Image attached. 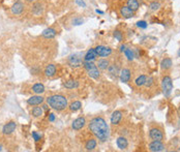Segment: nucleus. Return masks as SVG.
Wrapping results in <instances>:
<instances>
[{"mask_svg":"<svg viewBox=\"0 0 180 152\" xmlns=\"http://www.w3.org/2000/svg\"><path fill=\"white\" fill-rule=\"evenodd\" d=\"M179 111H180V106H179Z\"/></svg>","mask_w":180,"mask_h":152,"instance_id":"nucleus-46","label":"nucleus"},{"mask_svg":"<svg viewBox=\"0 0 180 152\" xmlns=\"http://www.w3.org/2000/svg\"><path fill=\"white\" fill-rule=\"evenodd\" d=\"M54 120H55V115H54V114H50V115H49V121H54Z\"/></svg>","mask_w":180,"mask_h":152,"instance_id":"nucleus-39","label":"nucleus"},{"mask_svg":"<svg viewBox=\"0 0 180 152\" xmlns=\"http://www.w3.org/2000/svg\"><path fill=\"white\" fill-rule=\"evenodd\" d=\"M80 54H74L71 55L70 58H68V63L71 67H79L83 64L82 62V57H80Z\"/></svg>","mask_w":180,"mask_h":152,"instance_id":"nucleus-8","label":"nucleus"},{"mask_svg":"<svg viewBox=\"0 0 180 152\" xmlns=\"http://www.w3.org/2000/svg\"><path fill=\"white\" fill-rule=\"evenodd\" d=\"M76 3H77L79 6H81V8H86V3L84 0H76Z\"/></svg>","mask_w":180,"mask_h":152,"instance_id":"nucleus-38","label":"nucleus"},{"mask_svg":"<svg viewBox=\"0 0 180 152\" xmlns=\"http://www.w3.org/2000/svg\"><path fill=\"white\" fill-rule=\"evenodd\" d=\"M45 101V98L43 96L40 95H34V96H31L28 99H27V103L29 106H39L40 103H43Z\"/></svg>","mask_w":180,"mask_h":152,"instance_id":"nucleus-12","label":"nucleus"},{"mask_svg":"<svg viewBox=\"0 0 180 152\" xmlns=\"http://www.w3.org/2000/svg\"><path fill=\"white\" fill-rule=\"evenodd\" d=\"M0 150H1V146H0Z\"/></svg>","mask_w":180,"mask_h":152,"instance_id":"nucleus-45","label":"nucleus"},{"mask_svg":"<svg viewBox=\"0 0 180 152\" xmlns=\"http://www.w3.org/2000/svg\"><path fill=\"white\" fill-rule=\"evenodd\" d=\"M161 89L166 97H169L173 90V81L170 76H165L161 79Z\"/></svg>","mask_w":180,"mask_h":152,"instance_id":"nucleus-3","label":"nucleus"},{"mask_svg":"<svg viewBox=\"0 0 180 152\" xmlns=\"http://www.w3.org/2000/svg\"><path fill=\"white\" fill-rule=\"evenodd\" d=\"M149 137L151 140H154V141H164V134L160 129V128H156V127H153L149 130Z\"/></svg>","mask_w":180,"mask_h":152,"instance_id":"nucleus-7","label":"nucleus"},{"mask_svg":"<svg viewBox=\"0 0 180 152\" xmlns=\"http://www.w3.org/2000/svg\"><path fill=\"white\" fill-rule=\"evenodd\" d=\"M109 65H110V62H109L108 59H99L98 61V63H96V66H98L99 70H102V71L108 70Z\"/></svg>","mask_w":180,"mask_h":152,"instance_id":"nucleus-23","label":"nucleus"},{"mask_svg":"<svg viewBox=\"0 0 180 152\" xmlns=\"http://www.w3.org/2000/svg\"><path fill=\"white\" fill-rule=\"evenodd\" d=\"M82 108V102L79 101H76L74 102H71L70 105V110L71 112H77Z\"/></svg>","mask_w":180,"mask_h":152,"instance_id":"nucleus-29","label":"nucleus"},{"mask_svg":"<svg viewBox=\"0 0 180 152\" xmlns=\"http://www.w3.org/2000/svg\"><path fill=\"white\" fill-rule=\"evenodd\" d=\"M146 80H147L146 76H145V75H141V76H139V77L136 79V81H135V84H136L138 87H142V86L145 85Z\"/></svg>","mask_w":180,"mask_h":152,"instance_id":"nucleus-26","label":"nucleus"},{"mask_svg":"<svg viewBox=\"0 0 180 152\" xmlns=\"http://www.w3.org/2000/svg\"><path fill=\"white\" fill-rule=\"evenodd\" d=\"M87 72H88L89 77L92 78V79H94V80H98V79L99 78V76H100V72L98 71V66H94V67L90 68V70L87 71Z\"/></svg>","mask_w":180,"mask_h":152,"instance_id":"nucleus-21","label":"nucleus"},{"mask_svg":"<svg viewBox=\"0 0 180 152\" xmlns=\"http://www.w3.org/2000/svg\"><path fill=\"white\" fill-rule=\"evenodd\" d=\"M116 144H117V147H118L120 150H125L126 148L129 147V141L126 140L125 137H119V138H117Z\"/></svg>","mask_w":180,"mask_h":152,"instance_id":"nucleus-15","label":"nucleus"},{"mask_svg":"<svg viewBox=\"0 0 180 152\" xmlns=\"http://www.w3.org/2000/svg\"><path fill=\"white\" fill-rule=\"evenodd\" d=\"M137 26L141 29H146L148 27V23L146 22V21L142 20V21H139V22H137Z\"/></svg>","mask_w":180,"mask_h":152,"instance_id":"nucleus-34","label":"nucleus"},{"mask_svg":"<svg viewBox=\"0 0 180 152\" xmlns=\"http://www.w3.org/2000/svg\"><path fill=\"white\" fill-rule=\"evenodd\" d=\"M96 56H98V54H96V52L94 49H90L86 52L85 56H84V60L85 61H93L95 60Z\"/></svg>","mask_w":180,"mask_h":152,"instance_id":"nucleus-19","label":"nucleus"},{"mask_svg":"<svg viewBox=\"0 0 180 152\" xmlns=\"http://www.w3.org/2000/svg\"><path fill=\"white\" fill-rule=\"evenodd\" d=\"M172 65L173 63H172L171 58H165V59H162L161 62V67L162 71H169L172 67Z\"/></svg>","mask_w":180,"mask_h":152,"instance_id":"nucleus-20","label":"nucleus"},{"mask_svg":"<svg viewBox=\"0 0 180 152\" xmlns=\"http://www.w3.org/2000/svg\"><path fill=\"white\" fill-rule=\"evenodd\" d=\"M122 119V112L121 111H114L111 116V123L113 125H118Z\"/></svg>","mask_w":180,"mask_h":152,"instance_id":"nucleus-13","label":"nucleus"},{"mask_svg":"<svg viewBox=\"0 0 180 152\" xmlns=\"http://www.w3.org/2000/svg\"><path fill=\"white\" fill-rule=\"evenodd\" d=\"M47 103L56 111H63L67 107V98L60 94H53L47 97Z\"/></svg>","mask_w":180,"mask_h":152,"instance_id":"nucleus-2","label":"nucleus"},{"mask_svg":"<svg viewBox=\"0 0 180 152\" xmlns=\"http://www.w3.org/2000/svg\"><path fill=\"white\" fill-rule=\"evenodd\" d=\"M56 30H55L54 28H47V29H45L43 32H41V36L45 37V39H54L55 36H56Z\"/></svg>","mask_w":180,"mask_h":152,"instance_id":"nucleus-16","label":"nucleus"},{"mask_svg":"<svg viewBox=\"0 0 180 152\" xmlns=\"http://www.w3.org/2000/svg\"><path fill=\"white\" fill-rule=\"evenodd\" d=\"M113 36L118 40V41H122L123 40V33L121 32L120 30H115L113 32Z\"/></svg>","mask_w":180,"mask_h":152,"instance_id":"nucleus-33","label":"nucleus"},{"mask_svg":"<svg viewBox=\"0 0 180 152\" xmlns=\"http://www.w3.org/2000/svg\"><path fill=\"white\" fill-rule=\"evenodd\" d=\"M149 150L151 152H161L166 150V146L165 144L162 143V141H152V142L149 144Z\"/></svg>","mask_w":180,"mask_h":152,"instance_id":"nucleus-5","label":"nucleus"},{"mask_svg":"<svg viewBox=\"0 0 180 152\" xmlns=\"http://www.w3.org/2000/svg\"><path fill=\"white\" fill-rule=\"evenodd\" d=\"M43 109L45 110V111H47V110L49 109V107H48V105H44L43 106Z\"/></svg>","mask_w":180,"mask_h":152,"instance_id":"nucleus-41","label":"nucleus"},{"mask_svg":"<svg viewBox=\"0 0 180 152\" xmlns=\"http://www.w3.org/2000/svg\"><path fill=\"white\" fill-rule=\"evenodd\" d=\"M95 12L98 13H100V15H103V12H102V10H98V9H96Z\"/></svg>","mask_w":180,"mask_h":152,"instance_id":"nucleus-42","label":"nucleus"},{"mask_svg":"<svg viewBox=\"0 0 180 152\" xmlns=\"http://www.w3.org/2000/svg\"><path fill=\"white\" fill-rule=\"evenodd\" d=\"M94 50L98 54V56L99 57H109L111 54H112V49L110 47H107V46H98L94 48Z\"/></svg>","mask_w":180,"mask_h":152,"instance_id":"nucleus-6","label":"nucleus"},{"mask_svg":"<svg viewBox=\"0 0 180 152\" xmlns=\"http://www.w3.org/2000/svg\"><path fill=\"white\" fill-rule=\"evenodd\" d=\"M85 125H86L85 117H79V118L74 120V122H72V124H71V127H72V129H75V130H80Z\"/></svg>","mask_w":180,"mask_h":152,"instance_id":"nucleus-10","label":"nucleus"},{"mask_svg":"<svg viewBox=\"0 0 180 152\" xmlns=\"http://www.w3.org/2000/svg\"><path fill=\"white\" fill-rule=\"evenodd\" d=\"M153 83H154V79L152 77H148L146 83H145V86H146V87H151V86L153 85Z\"/></svg>","mask_w":180,"mask_h":152,"instance_id":"nucleus-35","label":"nucleus"},{"mask_svg":"<svg viewBox=\"0 0 180 152\" xmlns=\"http://www.w3.org/2000/svg\"><path fill=\"white\" fill-rule=\"evenodd\" d=\"M108 71H109V74L111 76H113V77H117L119 74V71H118V66H117L116 64H112V65H109V67H108Z\"/></svg>","mask_w":180,"mask_h":152,"instance_id":"nucleus-28","label":"nucleus"},{"mask_svg":"<svg viewBox=\"0 0 180 152\" xmlns=\"http://www.w3.org/2000/svg\"><path fill=\"white\" fill-rule=\"evenodd\" d=\"M27 2H33V1H35V0H26Z\"/></svg>","mask_w":180,"mask_h":152,"instance_id":"nucleus-43","label":"nucleus"},{"mask_svg":"<svg viewBox=\"0 0 180 152\" xmlns=\"http://www.w3.org/2000/svg\"><path fill=\"white\" fill-rule=\"evenodd\" d=\"M130 77H131L130 70H129V68H123V70H121V71H120V81L122 83L130 82Z\"/></svg>","mask_w":180,"mask_h":152,"instance_id":"nucleus-14","label":"nucleus"},{"mask_svg":"<svg viewBox=\"0 0 180 152\" xmlns=\"http://www.w3.org/2000/svg\"><path fill=\"white\" fill-rule=\"evenodd\" d=\"M96 145H98V142H96V139H89L85 144V149L88 151L94 150L96 148Z\"/></svg>","mask_w":180,"mask_h":152,"instance_id":"nucleus-22","label":"nucleus"},{"mask_svg":"<svg viewBox=\"0 0 180 152\" xmlns=\"http://www.w3.org/2000/svg\"><path fill=\"white\" fill-rule=\"evenodd\" d=\"M89 130L99 142H107L110 138V129L106 120L102 117H94L88 124Z\"/></svg>","mask_w":180,"mask_h":152,"instance_id":"nucleus-1","label":"nucleus"},{"mask_svg":"<svg viewBox=\"0 0 180 152\" xmlns=\"http://www.w3.org/2000/svg\"><path fill=\"white\" fill-rule=\"evenodd\" d=\"M32 91L35 93V94H41V93L45 92V86L41 83H36L32 86Z\"/></svg>","mask_w":180,"mask_h":152,"instance_id":"nucleus-24","label":"nucleus"},{"mask_svg":"<svg viewBox=\"0 0 180 152\" xmlns=\"http://www.w3.org/2000/svg\"><path fill=\"white\" fill-rule=\"evenodd\" d=\"M43 12H44V8H43V4H41L40 2H35L32 5V13H33V15L40 16L41 13H43Z\"/></svg>","mask_w":180,"mask_h":152,"instance_id":"nucleus-18","label":"nucleus"},{"mask_svg":"<svg viewBox=\"0 0 180 152\" xmlns=\"http://www.w3.org/2000/svg\"><path fill=\"white\" fill-rule=\"evenodd\" d=\"M123 53H124V55H125L126 59L129 61H133L135 59V52H134V50H131L130 48L126 47V49L124 50Z\"/></svg>","mask_w":180,"mask_h":152,"instance_id":"nucleus-27","label":"nucleus"},{"mask_svg":"<svg viewBox=\"0 0 180 152\" xmlns=\"http://www.w3.org/2000/svg\"><path fill=\"white\" fill-rule=\"evenodd\" d=\"M17 128V123L15 121H9L8 123H6L2 128V133L5 136H8V134H12Z\"/></svg>","mask_w":180,"mask_h":152,"instance_id":"nucleus-9","label":"nucleus"},{"mask_svg":"<svg viewBox=\"0 0 180 152\" xmlns=\"http://www.w3.org/2000/svg\"><path fill=\"white\" fill-rule=\"evenodd\" d=\"M83 23H84V21H83V19H81V18H75L72 20V25L78 26V25H82Z\"/></svg>","mask_w":180,"mask_h":152,"instance_id":"nucleus-36","label":"nucleus"},{"mask_svg":"<svg viewBox=\"0 0 180 152\" xmlns=\"http://www.w3.org/2000/svg\"><path fill=\"white\" fill-rule=\"evenodd\" d=\"M161 8V3L158 1H152L149 4V8L152 10V12H156Z\"/></svg>","mask_w":180,"mask_h":152,"instance_id":"nucleus-32","label":"nucleus"},{"mask_svg":"<svg viewBox=\"0 0 180 152\" xmlns=\"http://www.w3.org/2000/svg\"><path fill=\"white\" fill-rule=\"evenodd\" d=\"M178 56L180 57V49H179V51H178Z\"/></svg>","mask_w":180,"mask_h":152,"instance_id":"nucleus-44","label":"nucleus"},{"mask_svg":"<svg viewBox=\"0 0 180 152\" xmlns=\"http://www.w3.org/2000/svg\"><path fill=\"white\" fill-rule=\"evenodd\" d=\"M32 138H33V140L35 141V142H39V141L41 139V134H40L37 132H32Z\"/></svg>","mask_w":180,"mask_h":152,"instance_id":"nucleus-37","label":"nucleus"},{"mask_svg":"<svg viewBox=\"0 0 180 152\" xmlns=\"http://www.w3.org/2000/svg\"><path fill=\"white\" fill-rule=\"evenodd\" d=\"M24 9H25V4H24L22 1L18 0V1H16L13 4L12 8H10V12H12L13 15L19 16V15H22Z\"/></svg>","mask_w":180,"mask_h":152,"instance_id":"nucleus-4","label":"nucleus"},{"mask_svg":"<svg viewBox=\"0 0 180 152\" xmlns=\"http://www.w3.org/2000/svg\"><path fill=\"white\" fill-rule=\"evenodd\" d=\"M126 3H127V6H129L131 10H134V12H137L140 8V3L138 0H127Z\"/></svg>","mask_w":180,"mask_h":152,"instance_id":"nucleus-25","label":"nucleus"},{"mask_svg":"<svg viewBox=\"0 0 180 152\" xmlns=\"http://www.w3.org/2000/svg\"><path fill=\"white\" fill-rule=\"evenodd\" d=\"M55 74H56V65L54 64H49L47 65V67L45 68V75L47 76V77H53V76H55Z\"/></svg>","mask_w":180,"mask_h":152,"instance_id":"nucleus-17","label":"nucleus"},{"mask_svg":"<svg viewBox=\"0 0 180 152\" xmlns=\"http://www.w3.org/2000/svg\"><path fill=\"white\" fill-rule=\"evenodd\" d=\"M43 113H44V109L40 108V107H35V108L32 109V115H33V117H35V118L40 117L43 115Z\"/></svg>","mask_w":180,"mask_h":152,"instance_id":"nucleus-31","label":"nucleus"},{"mask_svg":"<svg viewBox=\"0 0 180 152\" xmlns=\"http://www.w3.org/2000/svg\"><path fill=\"white\" fill-rule=\"evenodd\" d=\"M120 15L122 18H125V19H130L135 17V12L134 10H131L129 6H122V8H120Z\"/></svg>","mask_w":180,"mask_h":152,"instance_id":"nucleus-11","label":"nucleus"},{"mask_svg":"<svg viewBox=\"0 0 180 152\" xmlns=\"http://www.w3.org/2000/svg\"><path fill=\"white\" fill-rule=\"evenodd\" d=\"M126 49V46L125 45H121L120 46V52H124V50Z\"/></svg>","mask_w":180,"mask_h":152,"instance_id":"nucleus-40","label":"nucleus"},{"mask_svg":"<svg viewBox=\"0 0 180 152\" xmlns=\"http://www.w3.org/2000/svg\"><path fill=\"white\" fill-rule=\"evenodd\" d=\"M63 85H64V87L67 88V89H74V88H77L78 87L79 83L74 81V80H68V81L65 82Z\"/></svg>","mask_w":180,"mask_h":152,"instance_id":"nucleus-30","label":"nucleus"}]
</instances>
